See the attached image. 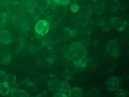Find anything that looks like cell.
<instances>
[{"label": "cell", "mask_w": 129, "mask_h": 97, "mask_svg": "<svg viewBox=\"0 0 129 97\" xmlns=\"http://www.w3.org/2000/svg\"><path fill=\"white\" fill-rule=\"evenodd\" d=\"M7 76L4 71H0V85L6 82Z\"/></svg>", "instance_id": "cell-13"}, {"label": "cell", "mask_w": 129, "mask_h": 97, "mask_svg": "<svg viewBox=\"0 0 129 97\" xmlns=\"http://www.w3.org/2000/svg\"><path fill=\"white\" fill-rule=\"evenodd\" d=\"M87 51L85 46L79 43H75L72 45L69 52L67 57L74 63H79L82 58L86 56Z\"/></svg>", "instance_id": "cell-1"}, {"label": "cell", "mask_w": 129, "mask_h": 97, "mask_svg": "<svg viewBox=\"0 0 129 97\" xmlns=\"http://www.w3.org/2000/svg\"><path fill=\"white\" fill-rule=\"evenodd\" d=\"M55 6L59 5H67L70 2V0H51Z\"/></svg>", "instance_id": "cell-12"}, {"label": "cell", "mask_w": 129, "mask_h": 97, "mask_svg": "<svg viewBox=\"0 0 129 97\" xmlns=\"http://www.w3.org/2000/svg\"><path fill=\"white\" fill-rule=\"evenodd\" d=\"M83 92L82 90L78 87H75L69 91V95L70 97H82Z\"/></svg>", "instance_id": "cell-8"}, {"label": "cell", "mask_w": 129, "mask_h": 97, "mask_svg": "<svg viewBox=\"0 0 129 97\" xmlns=\"http://www.w3.org/2000/svg\"><path fill=\"white\" fill-rule=\"evenodd\" d=\"M12 97H29L28 94L24 90H15L12 92Z\"/></svg>", "instance_id": "cell-10"}, {"label": "cell", "mask_w": 129, "mask_h": 97, "mask_svg": "<svg viewBox=\"0 0 129 97\" xmlns=\"http://www.w3.org/2000/svg\"><path fill=\"white\" fill-rule=\"evenodd\" d=\"M71 9L73 12H76L79 9V7L77 5H72L71 6Z\"/></svg>", "instance_id": "cell-19"}, {"label": "cell", "mask_w": 129, "mask_h": 97, "mask_svg": "<svg viewBox=\"0 0 129 97\" xmlns=\"http://www.w3.org/2000/svg\"><path fill=\"white\" fill-rule=\"evenodd\" d=\"M112 21L113 25L119 31H121L123 29L124 25L119 18H114L112 19Z\"/></svg>", "instance_id": "cell-7"}, {"label": "cell", "mask_w": 129, "mask_h": 97, "mask_svg": "<svg viewBox=\"0 0 129 97\" xmlns=\"http://www.w3.org/2000/svg\"><path fill=\"white\" fill-rule=\"evenodd\" d=\"M50 28L49 23L46 20H41L36 24L35 29L36 31L39 34L44 35L47 33Z\"/></svg>", "instance_id": "cell-3"}, {"label": "cell", "mask_w": 129, "mask_h": 97, "mask_svg": "<svg viewBox=\"0 0 129 97\" xmlns=\"http://www.w3.org/2000/svg\"><path fill=\"white\" fill-rule=\"evenodd\" d=\"M9 84L6 82L0 85V93L2 95H6L9 92Z\"/></svg>", "instance_id": "cell-9"}, {"label": "cell", "mask_w": 129, "mask_h": 97, "mask_svg": "<svg viewBox=\"0 0 129 97\" xmlns=\"http://www.w3.org/2000/svg\"><path fill=\"white\" fill-rule=\"evenodd\" d=\"M62 95L59 93H57L55 94L54 97H61Z\"/></svg>", "instance_id": "cell-20"}, {"label": "cell", "mask_w": 129, "mask_h": 97, "mask_svg": "<svg viewBox=\"0 0 129 97\" xmlns=\"http://www.w3.org/2000/svg\"><path fill=\"white\" fill-rule=\"evenodd\" d=\"M9 92H12L16 90L18 88V85L14 82L9 84Z\"/></svg>", "instance_id": "cell-15"}, {"label": "cell", "mask_w": 129, "mask_h": 97, "mask_svg": "<svg viewBox=\"0 0 129 97\" xmlns=\"http://www.w3.org/2000/svg\"></svg>", "instance_id": "cell-21"}, {"label": "cell", "mask_w": 129, "mask_h": 97, "mask_svg": "<svg viewBox=\"0 0 129 97\" xmlns=\"http://www.w3.org/2000/svg\"><path fill=\"white\" fill-rule=\"evenodd\" d=\"M98 90L95 88L91 89L89 92L88 96V97H96L97 96Z\"/></svg>", "instance_id": "cell-16"}, {"label": "cell", "mask_w": 129, "mask_h": 97, "mask_svg": "<svg viewBox=\"0 0 129 97\" xmlns=\"http://www.w3.org/2000/svg\"><path fill=\"white\" fill-rule=\"evenodd\" d=\"M16 79L15 76L13 74H10L7 76L5 82L8 84L14 82Z\"/></svg>", "instance_id": "cell-14"}, {"label": "cell", "mask_w": 129, "mask_h": 97, "mask_svg": "<svg viewBox=\"0 0 129 97\" xmlns=\"http://www.w3.org/2000/svg\"><path fill=\"white\" fill-rule=\"evenodd\" d=\"M105 84L107 87L111 90H116L119 87L118 80L114 77H109L106 81Z\"/></svg>", "instance_id": "cell-5"}, {"label": "cell", "mask_w": 129, "mask_h": 97, "mask_svg": "<svg viewBox=\"0 0 129 97\" xmlns=\"http://www.w3.org/2000/svg\"><path fill=\"white\" fill-rule=\"evenodd\" d=\"M64 83L65 81L52 80L49 81L48 86L50 90L54 92H65Z\"/></svg>", "instance_id": "cell-2"}, {"label": "cell", "mask_w": 129, "mask_h": 97, "mask_svg": "<svg viewBox=\"0 0 129 97\" xmlns=\"http://www.w3.org/2000/svg\"><path fill=\"white\" fill-rule=\"evenodd\" d=\"M115 95L116 97H124L125 96V94L123 90L120 89L116 92Z\"/></svg>", "instance_id": "cell-17"}, {"label": "cell", "mask_w": 129, "mask_h": 97, "mask_svg": "<svg viewBox=\"0 0 129 97\" xmlns=\"http://www.w3.org/2000/svg\"><path fill=\"white\" fill-rule=\"evenodd\" d=\"M11 60L10 56L8 55L4 57L2 60V63L4 64H8L9 63Z\"/></svg>", "instance_id": "cell-18"}, {"label": "cell", "mask_w": 129, "mask_h": 97, "mask_svg": "<svg viewBox=\"0 0 129 97\" xmlns=\"http://www.w3.org/2000/svg\"><path fill=\"white\" fill-rule=\"evenodd\" d=\"M89 63L93 68H95L96 67L99 63L98 57L96 56H94L90 60H89Z\"/></svg>", "instance_id": "cell-11"}, {"label": "cell", "mask_w": 129, "mask_h": 97, "mask_svg": "<svg viewBox=\"0 0 129 97\" xmlns=\"http://www.w3.org/2000/svg\"><path fill=\"white\" fill-rule=\"evenodd\" d=\"M11 39V35L9 31L6 30L0 31V42H1L8 44L10 42Z\"/></svg>", "instance_id": "cell-6"}, {"label": "cell", "mask_w": 129, "mask_h": 97, "mask_svg": "<svg viewBox=\"0 0 129 97\" xmlns=\"http://www.w3.org/2000/svg\"><path fill=\"white\" fill-rule=\"evenodd\" d=\"M108 54L115 58L118 57L120 55V50L118 46L115 42L109 43L107 47Z\"/></svg>", "instance_id": "cell-4"}]
</instances>
